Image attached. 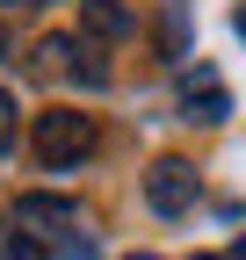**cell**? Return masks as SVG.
<instances>
[{
    "instance_id": "1",
    "label": "cell",
    "mask_w": 246,
    "mask_h": 260,
    "mask_svg": "<svg viewBox=\"0 0 246 260\" xmlns=\"http://www.w3.org/2000/svg\"><path fill=\"white\" fill-rule=\"evenodd\" d=\"M15 217H22V232L37 246H58L73 260H95V246H87V232H80V203H66V195H22Z\"/></svg>"
},
{
    "instance_id": "2",
    "label": "cell",
    "mask_w": 246,
    "mask_h": 260,
    "mask_svg": "<svg viewBox=\"0 0 246 260\" xmlns=\"http://www.w3.org/2000/svg\"><path fill=\"white\" fill-rule=\"evenodd\" d=\"M29 145H37L44 167H80V159L95 152V123H87L80 109H44L37 130H29Z\"/></svg>"
},
{
    "instance_id": "3",
    "label": "cell",
    "mask_w": 246,
    "mask_h": 260,
    "mask_svg": "<svg viewBox=\"0 0 246 260\" xmlns=\"http://www.w3.org/2000/svg\"><path fill=\"white\" fill-rule=\"evenodd\" d=\"M145 203L152 210H160V217H181V210H189L196 203V167H189V159H152V174H145Z\"/></svg>"
},
{
    "instance_id": "4",
    "label": "cell",
    "mask_w": 246,
    "mask_h": 260,
    "mask_svg": "<svg viewBox=\"0 0 246 260\" xmlns=\"http://www.w3.org/2000/svg\"><path fill=\"white\" fill-rule=\"evenodd\" d=\"M181 94H189V116H196V123H225V116H232V94L218 87L210 65H196V73L181 80Z\"/></svg>"
},
{
    "instance_id": "5",
    "label": "cell",
    "mask_w": 246,
    "mask_h": 260,
    "mask_svg": "<svg viewBox=\"0 0 246 260\" xmlns=\"http://www.w3.org/2000/svg\"><path fill=\"white\" fill-rule=\"evenodd\" d=\"M80 22L95 37H131V8L123 0H80Z\"/></svg>"
},
{
    "instance_id": "6",
    "label": "cell",
    "mask_w": 246,
    "mask_h": 260,
    "mask_svg": "<svg viewBox=\"0 0 246 260\" xmlns=\"http://www.w3.org/2000/svg\"><path fill=\"white\" fill-rule=\"evenodd\" d=\"M37 73H73V37H44L37 44Z\"/></svg>"
},
{
    "instance_id": "7",
    "label": "cell",
    "mask_w": 246,
    "mask_h": 260,
    "mask_svg": "<svg viewBox=\"0 0 246 260\" xmlns=\"http://www.w3.org/2000/svg\"><path fill=\"white\" fill-rule=\"evenodd\" d=\"M0 152H15V94H0Z\"/></svg>"
},
{
    "instance_id": "8",
    "label": "cell",
    "mask_w": 246,
    "mask_h": 260,
    "mask_svg": "<svg viewBox=\"0 0 246 260\" xmlns=\"http://www.w3.org/2000/svg\"><path fill=\"white\" fill-rule=\"evenodd\" d=\"M8 260H51V246H37V239H29V232H22V239L8 246Z\"/></svg>"
},
{
    "instance_id": "9",
    "label": "cell",
    "mask_w": 246,
    "mask_h": 260,
    "mask_svg": "<svg viewBox=\"0 0 246 260\" xmlns=\"http://www.w3.org/2000/svg\"><path fill=\"white\" fill-rule=\"evenodd\" d=\"M232 260H246V232H239V246H232Z\"/></svg>"
},
{
    "instance_id": "10",
    "label": "cell",
    "mask_w": 246,
    "mask_h": 260,
    "mask_svg": "<svg viewBox=\"0 0 246 260\" xmlns=\"http://www.w3.org/2000/svg\"><path fill=\"white\" fill-rule=\"evenodd\" d=\"M123 260H160V253H123Z\"/></svg>"
},
{
    "instance_id": "11",
    "label": "cell",
    "mask_w": 246,
    "mask_h": 260,
    "mask_svg": "<svg viewBox=\"0 0 246 260\" xmlns=\"http://www.w3.org/2000/svg\"><path fill=\"white\" fill-rule=\"evenodd\" d=\"M0 8H29V0H0Z\"/></svg>"
},
{
    "instance_id": "12",
    "label": "cell",
    "mask_w": 246,
    "mask_h": 260,
    "mask_svg": "<svg viewBox=\"0 0 246 260\" xmlns=\"http://www.w3.org/2000/svg\"><path fill=\"white\" fill-rule=\"evenodd\" d=\"M239 37H246V8H239Z\"/></svg>"
},
{
    "instance_id": "13",
    "label": "cell",
    "mask_w": 246,
    "mask_h": 260,
    "mask_svg": "<svg viewBox=\"0 0 246 260\" xmlns=\"http://www.w3.org/2000/svg\"><path fill=\"white\" fill-rule=\"evenodd\" d=\"M196 260H218V253H196Z\"/></svg>"
}]
</instances>
